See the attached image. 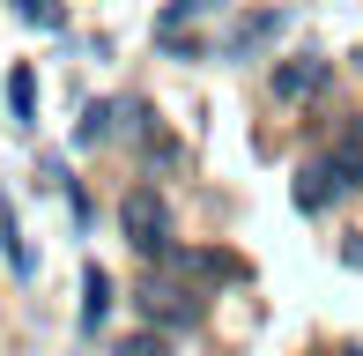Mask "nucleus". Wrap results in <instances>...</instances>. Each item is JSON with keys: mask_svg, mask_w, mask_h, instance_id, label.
Listing matches in <instances>:
<instances>
[{"mask_svg": "<svg viewBox=\"0 0 363 356\" xmlns=\"http://www.w3.org/2000/svg\"><path fill=\"white\" fill-rule=\"evenodd\" d=\"M363 186V119H349L334 134V149H319V156H304V164H296V208H304V216H326V208L334 201H349V193Z\"/></svg>", "mask_w": 363, "mask_h": 356, "instance_id": "f257e3e1", "label": "nucleus"}, {"mask_svg": "<svg viewBox=\"0 0 363 356\" xmlns=\"http://www.w3.org/2000/svg\"><path fill=\"white\" fill-rule=\"evenodd\" d=\"M119 230H126V245H134V252H148V260L171 252V208H163L156 186H134V193L119 201Z\"/></svg>", "mask_w": 363, "mask_h": 356, "instance_id": "f03ea898", "label": "nucleus"}, {"mask_svg": "<svg viewBox=\"0 0 363 356\" xmlns=\"http://www.w3.org/2000/svg\"><path fill=\"white\" fill-rule=\"evenodd\" d=\"M141 312L156 319V327H193V319H201V297H193V289H178V282H156V274H148V282H141Z\"/></svg>", "mask_w": 363, "mask_h": 356, "instance_id": "7ed1b4c3", "label": "nucleus"}, {"mask_svg": "<svg viewBox=\"0 0 363 356\" xmlns=\"http://www.w3.org/2000/svg\"><path fill=\"white\" fill-rule=\"evenodd\" d=\"M326 82H334V67H326L319 52H296V60L274 67V96H282V104H304V96H319Z\"/></svg>", "mask_w": 363, "mask_h": 356, "instance_id": "20e7f679", "label": "nucleus"}, {"mask_svg": "<svg viewBox=\"0 0 363 356\" xmlns=\"http://www.w3.org/2000/svg\"><path fill=\"white\" fill-rule=\"evenodd\" d=\"M282 30H289V15H282V8H259V15H245V23L230 30V60H252L259 45H267V38H282Z\"/></svg>", "mask_w": 363, "mask_h": 356, "instance_id": "39448f33", "label": "nucleus"}, {"mask_svg": "<svg viewBox=\"0 0 363 356\" xmlns=\"http://www.w3.org/2000/svg\"><path fill=\"white\" fill-rule=\"evenodd\" d=\"M111 319V274L104 267H82V334H96Z\"/></svg>", "mask_w": 363, "mask_h": 356, "instance_id": "423d86ee", "label": "nucleus"}, {"mask_svg": "<svg viewBox=\"0 0 363 356\" xmlns=\"http://www.w3.org/2000/svg\"><path fill=\"white\" fill-rule=\"evenodd\" d=\"M8 111H15L23 126H38V74H30V67L8 74Z\"/></svg>", "mask_w": 363, "mask_h": 356, "instance_id": "0eeeda50", "label": "nucleus"}, {"mask_svg": "<svg viewBox=\"0 0 363 356\" xmlns=\"http://www.w3.org/2000/svg\"><path fill=\"white\" fill-rule=\"evenodd\" d=\"M208 8H216V0H171V8L156 15V38H178V30H186L193 15H208Z\"/></svg>", "mask_w": 363, "mask_h": 356, "instance_id": "6e6552de", "label": "nucleus"}, {"mask_svg": "<svg viewBox=\"0 0 363 356\" xmlns=\"http://www.w3.org/2000/svg\"><path fill=\"white\" fill-rule=\"evenodd\" d=\"M15 15H23L30 30H67V8H60V0H15Z\"/></svg>", "mask_w": 363, "mask_h": 356, "instance_id": "1a4fd4ad", "label": "nucleus"}, {"mask_svg": "<svg viewBox=\"0 0 363 356\" xmlns=\"http://www.w3.org/2000/svg\"><path fill=\"white\" fill-rule=\"evenodd\" d=\"M104 134H111V104H89V111H82V126H74V149H96Z\"/></svg>", "mask_w": 363, "mask_h": 356, "instance_id": "9d476101", "label": "nucleus"}, {"mask_svg": "<svg viewBox=\"0 0 363 356\" xmlns=\"http://www.w3.org/2000/svg\"><path fill=\"white\" fill-rule=\"evenodd\" d=\"M119 356H171V349H163V334H134V342H126Z\"/></svg>", "mask_w": 363, "mask_h": 356, "instance_id": "9b49d317", "label": "nucleus"}]
</instances>
